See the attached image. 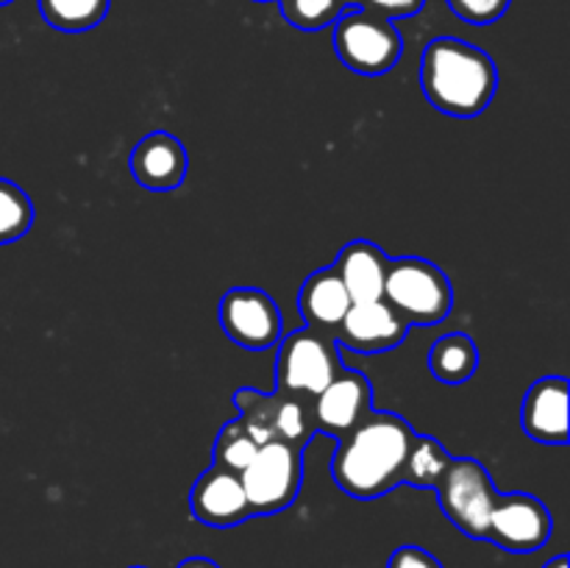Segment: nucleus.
Listing matches in <instances>:
<instances>
[{"mask_svg": "<svg viewBox=\"0 0 570 568\" xmlns=\"http://www.w3.org/2000/svg\"><path fill=\"white\" fill-rule=\"evenodd\" d=\"M415 429L395 412L371 410L351 432L337 438L332 477L354 499H382L401 484L404 457Z\"/></svg>", "mask_w": 570, "mask_h": 568, "instance_id": "nucleus-1", "label": "nucleus"}, {"mask_svg": "<svg viewBox=\"0 0 570 568\" xmlns=\"http://www.w3.org/2000/svg\"><path fill=\"white\" fill-rule=\"evenodd\" d=\"M421 89L443 115L476 117L493 104L499 67L490 53L465 39L438 37L423 48Z\"/></svg>", "mask_w": 570, "mask_h": 568, "instance_id": "nucleus-2", "label": "nucleus"}, {"mask_svg": "<svg viewBox=\"0 0 570 568\" xmlns=\"http://www.w3.org/2000/svg\"><path fill=\"white\" fill-rule=\"evenodd\" d=\"M384 301L415 326L445 321L454 306V287L434 262L423 256H395L384 276Z\"/></svg>", "mask_w": 570, "mask_h": 568, "instance_id": "nucleus-3", "label": "nucleus"}, {"mask_svg": "<svg viewBox=\"0 0 570 568\" xmlns=\"http://www.w3.org/2000/svg\"><path fill=\"white\" fill-rule=\"evenodd\" d=\"M332 28L340 65L360 76H384L404 53L401 31L376 11L345 9Z\"/></svg>", "mask_w": 570, "mask_h": 568, "instance_id": "nucleus-4", "label": "nucleus"}, {"mask_svg": "<svg viewBox=\"0 0 570 568\" xmlns=\"http://www.w3.org/2000/svg\"><path fill=\"white\" fill-rule=\"evenodd\" d=\"M232 401L243 427L259 445L278 440V443L306 449L309 440L315 438L317 429L315 415H312V399L306 395L284 393V390L259 393L256 388H239Z\"/></svg>", "mask_w": 570, "mask_h": 568, "instance_id": "nucleus-5", "label": "nucleus"}, {"mask_svg": "<svg viewBox=\"0 0 570 568\" xmlns=\"http://www.w3.org/2000/svg\"><path fill=\"white\" fill-rule=\"evenodd\" d=\"M343 371L334 334L321 329H295L278 340L276 390L315 399Z\"/></svg>", "mask_w": 570, "mask_h": 568, "instance_id": "nucleus-6", "label": "nucleus"}, {"mask_svg": "<svg viewBox=\"0 0 570 568\" xmlns=\"http://www.w3.org/2000/svg\"><path fill=\"white\" fill-rule=\"evenodd\" d=\"M243 488L254 516H273L293 507L304 484V449L289 443L259 445L243 473Z\"/></svg>", "mask_w": 570, "mask_h": 568, "instance_id": "nucleus-7", "label": "nucleus"}, {"mask_svg": "<svg viewBox=\"0 0 570 568\" xmlns=\"http://www.w3.org/2000/svg\"><path fill=\"white\" fill-rule=\"evenodd\" d=\"M493 479L488 468L473 457H451L443 482L438 484V499L445 518L473 540H488L490 512L495 505Z\"/></svg>", "mask_w": 570, "mask_h": 568, "instance_id": "nucleus-8", "label": "nucleus"}, {"mask_svg": "<svg viewBox=\"0 0 570 568\" xmlns=\"http://www.w3.org/2000/svg\"><path fill=\"white\" fill-rule=\"evenodd\" d=\"M554 532L549 507L532 493H499L488 523V540L512 555L543 549Z\"/></svg>", "mask_w": 570, "mask_h": 568, "instance_id": "nucleus-9", "label": "nucleus"}, {"mask_svg": "<svg viewBox=\"0 0 570 568\" xmlns=\"http://www.w3.org/2000/svg\"><path fill=\"white\" fill-rule=\"evenodd\" d=\"M217 317L232 343L248 351H265L282 340L284 315L276 301L259 287H232L220 298Z\"/></svg>", "mask_w": 570, "mask_h": 568, "instance_id": "nucleus-10", "label": "nucleus"}, {"mask_svg": "<svg viewBox=\"0 0 570 568\" xmlns=\"http://www.w3.org/2000/svg\"><path fill=\"white\" fill-rule=\"evenodd\" d=\"M410 323L393 310L384 298L351 304L340 326L334 329L337 349H348L354 354H384L404 343Z\"/></svg>", "mask_w": 570, "mask_h": 568, "instance_id": "nucleus-11", "label": "nucleus"}, {"mask_svg": "<svg viewBox=\"0 0 570 568\" xmlns=\"http://www.w3.org/2000/svg\"><path fill=\"white\" fill-rule=\"evenodd\" d=\"M373 410V384L365 373L345 368L312 399L317 432L343 438Z\"/></svg>", "mask_w": 570, "mask_h": 568, "instance_id": "nucleus-12", "label": "nucleus"}, {"mask_svg": "<svg viewBox=\"0 0 570 568\" xmlns=\"http://www.w3.org/2000/svg\"><path fill=\"white\" fill-rule=\"evenodd\" d=\"M189 512L204 527L228 529L254 518L239 473L209 466L189 490Z\"/></svg>", "mask_w": 570, "mask_h": 568, "instance_id": "nucleus-13", "label": "nucleus"}, {"mask_svg": "<svg viewBox=\"0 0 570 568\" xmlns=\"http://www.w3.org/2000/svg\"><path fill=\"white\" fill-rule=\"evenodd\" d=\"M128 165L139 187L154 189V193H173L187 178L189 156L181 139L173 137L170 131H150L134 145Z\"/></svg>", "mask_w": 570, "mask_h": 568, "instance_id": "nucleus-14", "label": "nucleus"}, {"mask_svg": "<svg viewBox=\"0 0 570 568\" xmlns=\"http://www.w3.org/2000/svg\"><path fill=\"white\" fill-rule=\"evenodd\" d=\"M568 379L543 376L521 401V429L543 445L568 443Z\"/></svg>", "mask_w": 570, "mask_h": 568, "instance_id": "nucleus-15", "label": "nucleus"}, {"mask_svg": "<svg viewBox=\"0 0 570 568\" xmlns=\"http://www.w3.org/2000/svg\"><path fill=\"white\" fill-rule=\"evenodd\" d=\"M390 256L371 239H351L334 259V273L345 284L351 304L379 301L384 295V276H387Z\"/></svg>", "mask_w": 570, "mask_h": 568, "instance_id": "nucleus-16", "label": "nucleus"}, {"mask_svg": "<svg viewBox=\"0 0 570 568\" xmlns=\"http://www.w3.org/2000/svg\"><path fill=\"white\" fill-rule=\"evenodd\" d=\"M351 306V295L334 267H321L312 273L298 290V312L306 321V326L321 329V332L334 334L340 321L345 317Z\"/></svg>", "mask_w": 570, "mask_h": 568, "instance_id": "nucleus-17", "label": "nucleus"}, {"mask_svg": "<svg viewBox=\"0 0 570 568\" xmlns=\"http://www.w3.org/2000/svg\"><path fill=\"white\" fill-rule=\"evenodd\" d=\"M479 368V349L471 334L451 332L429 349V371L443 384H465Z\"/></svg>", "mask_w": 570, "mask_h": 568, "instance_id": "nucleus-18", "label": "nucleus"}, {"mask_svg": "<svg viewBox=\"0 0 570 568\" xmlns=\"http://www.w3.org/2000/svg\"><path fill=\"white\" fill-rule=\"evenodd\" d=\"M451 466V454L440 440L429 434H412L410 449L404 457V471H401V484L421 490H438L443 482L445 471Z\"/></svg>", "mask_w": 570, "mask_h": 568, "instance_id": "nucleus-19", "label": "nucleus"}, {"mask_svg": "<svg viewBox=\"0 0 570 568\" xmlns=\"http://www.w3.org/2000/svg\"><path fill=\"white\" fill-rule=\"evenodd\" d=\"M109 6L111 0H39L45 22L65 33L92 31L106 20Z\"/></svg>", "mask_w": 570, "mask_h": 568, "instance_id": "nucleus-20", "label": "nucleus"}, {"mask_svg": "<svg viewBox=\"0 0 570 568\" xmlns=\"http://www.w3.org/2000/svg\"><path fill=\"white\" fill-rule=\"evenodd\" d=\"M33 226V204L20 184L0 178V245L17 243Z\"/></svg>", "mask_w": 570, "mask_h": 568, "instance_id": "nucleus-21", "label": "nucleus"}, {"mask_svg": "<svg viewBox=\"0 0 570 568\" xmlns=\"http://www.w3.org/2000/svg\"><path fill=\"white\" fill-rule=\"evenodd\" d=\"M256 449H259V443L250 438L248 429L243 427V421H239V418H232V421L223 423L220 432H217L215 445H212V460H215L212 466L243 473L245 468H248V462L254 460Z\"/></svg>", "mask_w": 570, "mask_h": 568, "instance_id": "nucleus-22", "label": "nucleus"}, {"mask_svg": "<svg viewBox=\"0 0 570 568\" xmlns=\"http://www.w3.org/2000/svg\"><path fill=\"white\" fill-rule=\"evenodd\" d=\"M284 20L298 31H321L337 22L345 6L340 0H276Z\"/></svg>", "mask_w": 570, "mask_h": 568, "instance_id": "nucleus-23", "label": "nucleus"}, {"mask_svg": "<svg viewBox=\"0 0 570 568\" xmlns=\"http://www.w3.org/2000/svg\"><path fill=\"white\" fill-rule=\"evenodd\" d=\"M445 3L460 20L471 22V26H490L507 14L512 0H445Z\"/></svg>", "mask_w": 570, "mask_h": 568, "instance_id": "nucleus-24", "label": "nucleus"}, {"mask_svg": "<svg viewBox=\"0 0 570 568\" xmlns=\"http://www.w3.org/2000/svg\"><path fill=\"white\" fill-rule=\"evenodd\" d=\"M387 568H445L432 551L421 549V546H399L390 555Z\"/></svg>", "mask_w": 570, "mask_h": 568, "instance_id": "nucleus-25", "label": "nucleus"}, {"mask_svg": "<svg viewBox=\"0 0 570 568\" xmlns=\"http://www.w3.org/2000/svg\"><path fill=\"white\" fill-rule=\"evenodd\" d=\"M423 3L426 0H362L360 9L376 11L387 20H404V17H415L423 9Z\"/></svg>", "mask_w": 570, "mask_h": 568, "instance_id": "nucleus-26", "label": "nucleus"}, {"mask_svg": "<svg viewBox=\"0 0 570 568\" xmlns=\"http://www.w3.org/2000/svg\"><path fill=\"white\" fill-rule=\"evenodd\" d=\"M178 568H220L215 560L209 557H187V560L178 562Z\"/></svg>", "mask_w": 570, "mask_h": 568, "instance_id": "nucleus-27", "label": "nucleus"}, {"mask_svg": "<svg viewBox=\"0 0 570 568\" xmlns=\"http://www.w3.org/2000/svg\"><path fill=\"white\" fill-rule=\"evenodd\" d=\"M543 568H568V557H566V555H557V557H551V560L546 562Z\"/></svg>", "mask_w": 570, "mask_h": 568, "instance_id": "nucleus-28", "label": "nucleus"}, {"mask_svg": "<svg viewBox=\"0 0 570 568\" xmlns=\"http://www.w3.org/2000/svg\"><path fill=\"white\" fill-rule=\"evenodd\" d=\"M340 3H343L345 9H360V3H362V0H340Z\"/></svg>", "mask_w": 570, "mask_h": 568, "instance_id": "nucleus-29", "label": "nucleus"}, {"mask_svg": "<svg viewBox=\"0 0 570 568\" xmlns=\"http://www.w3.org/2000/svg\"><path fill=\"white\" fill-rule=\"evenodd\" d=\"M11 3V0H0V6H9Z\"/></svg>", "mask_w": 570, "mask_h": 568, "instance_id": "nucleus-30", "label": "nucleus"}, {"mask_svg": "<svg viewBox=\"0 0 570 568\" xmlns=\"http://www.w3.org/2000/svg\"><path fill=\"white\" fill-rule=\"evenodd\" d=\"M128 568H148V566H128Z\"/></svg>", "mask_w": 570, "mask_h": 568, "instance_id": "nucleus-31", "label": "nucleus"}, {"mask_svg": "<svg viewBox=\"0 0 570 568\" xmlns=\"http://www.w3.org/2000/svg\"><path fill=\"white\" fill-rule=\"evenodd\" d=\"M262 3H267V0H262Z\"/></svg>", "mask_w": 570, "mask_h": 568, "instance_id": "nucleus-32", "label": "nucleus"}]
</instances>
